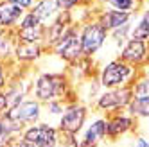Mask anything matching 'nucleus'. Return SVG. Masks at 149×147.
Returning a JSON list of instances; mask_svg holds the SVG:
<instances>
[{
    "mask_svg": "<svg viewBox=\"0 0 149 147\" xmlns=\"http://www.w3.org/2000/svg\"><path fill=\"white\" fill-rule=\"evenodd\" d=\"M6 115L11 120L25 126V124H34L41 113H40V104L36 101H25V102H16Z\"/></svg>",
    "mask_w": 149,
    "mask_h": 147,
    "instance_id": "nucleus-6",
    "label": "nucleus"
},
{
    "mask_svg": "<svg viewBox=\"0 0 149 147\" xmlns=\"http://www.w3.org/2000/svg\"><path fill=\"white\" fill-rule=\"evenodd\" d=\"M49 110H50V113H54V115L63 111V108L59 106V102H56V101H49Z\"/></svg>",
    "mask_w": 149,
    "mask_h": 147,
    "instance_id": "nucleus-25",
    "label": "nucleus"
},
{
    "mask_svg": "<svg viewBox=\"0 0 149 147\" xmlns=\"http://www.w3.org/2000/svg\"><path fill=\"white\" fill-rule=\"evenodd\" d=\"M41 25L40 20L33 15V13H27V15H22V22H20V29H29V27H38Z\"/></svg>",
    "mask_w": 149,
    "mask_h": 147,
    "instance_id": "nucleus-21",
    "label": "nucleus"
},
{
    "mask_svg": "<svg viewBox=\"0 0 149 147\" xmlns=\"http://www.w3.org/2000/svg\"><path fill=\"white\" fill-rule=\"evenodd\" d=\"M104 136H106V120L99 119L86 129V133H84L83 147H95Z\"/></svg>",
    "mask_w": 149,
    "mask_h": 147,
    "instance_id": "nucleus-13",
    "label": "nucleus"
},
{
    "mask_svg": "<svg viewBox=\"0 0 149 147\" xmlns=\"http://www.w3.org/2000/svg\"><path fill=\"white\" fill-rule=\"evenodd\" d=\"M127 106H130V113L131 115L146 119L149 115V97H133Z\"/></svg>",
    "mask_w": 149,
    "mask_h": 147,
    "instance_id": "nucleus-16",
    "label": "nucleus"
},
{
    "mask_svg": "<svg viewBox=\"0 0 149 147\" xmlns=\"http://www.w3.org/2000/svg\"><path fill=\"white\" fill-rule=\"evenodd\" d=\"M79 2V0H56V4L59 9H65V11H68V9H72L74 6H76Z\"/></svg>",
    "mask_w": 149,
    "mask_h": 147,
    "instance_id": "nucleus-23",
    "label": "nucleus"
},
{
    "mask_svg": "<svg viewBox=\"0 0 149 147\" xmlns=\"http://www.w3.org/2000/svg\"><path fill=\"white\" fill-rule=\"evenodd\" d=\"M13 147H36V145H34V144H31V142H27V140H22V142L15 144Z\"/></svg>",
    "mask_w": 149,
    "mask_h": 147,
    "instance_id": "nucleus-29",
    "label": "nucleus"
},
{
    "mask_svg": "<svg viewBox=\"0 0 149 147\" xmlns=\"http://www.w3.org/2000/svg\"><path fill=\"white\" fill-rule=\"evenodd\" d=\"M133 99V90L131 88H120L117 86L115 90H110L102 93L97 101V106L101 110H119L122 106H127L130 101Z\"/></svg>",
    "mask_w": 149,
    "mask_h": 147,
    "instance_id": "nucleus-7",
    "label": "nucleus"
},
{
    "mask_svg": "<svg viewBox=\"0 0 149 147\" xmlns=\"http://www.w3.org/2000/svg\"><path fill=\"white\" fill-rule=\"evenodd\" d=\"M11 136L13 135L0 133V147H11Z\"/></svg>",
    "mask_w": 149,
    "mask_h": 147,
    "instance_id": "nucleus-24",
    "label": "nucleus"
},
{
    "mask_svg": "<svg viewBox=\"0 0 149 147\" xmlns=\"http://www.w3.org/2000/svg\"><path fill=\"white\" fill-rule=\"evenodd\" d=\"M9 106H7V99H6V95L4 93H0V115L4 113V110H7Z\"/></svg>",
    "mask_w": 149,
    "mask_h": 147,
    "instance_id": "nucleus-27",
    "label": "nucleus"
},
{
    "mask_svg": "<svg viewBox=\"0 0 149 147\" xmlns=\"http://www.w3.org/2000/svg\"><path fill=\"white\" fill-rule=\"evenodd\" d=\"M40 56V47L33 41H24L16 47V58L20 61H33Z\"/></svg>",
    "mask_w": 149,
    "mask_h": 147,
    "instance_id": "nucleus-15",
    "label": "nucleus"
},
{
    "mask_svg": "<svg viewBox=\"0 0 149 147\" xmlns=\"http://www.w3.org/2000/svg\"><path fill=\"white\" fill-rule=\"evenodd\" d=\"M130 20H131V13H130V11H119V9H111V11L101 13L99 24H101L106 31H113V29H117V27L127 24Z\"/></svg>",
    "mask_w": 149,
    "mask_h": 147,
    "instance_id": "nucleus-9",
    "label": "nucleus"
},
{
    "mask_svg": "<svg viewBox=\"0 0 149 147\" xmlns=\"http://www.w3.org/2000/svg\"><path fill=\"white\" fill-rule=\"evenodd\" d=\"M61 147H77V142L74 140V135H68V140H63Z\"/></svg>",
    "mask_w": 149,
    "mask_h": 147,
    "instance_id": "nucleus-26",
    "label": "nucleus"
},
{
    "mask_svg": "<svg viewBox=\"0 0 149 147\" xmlns=\"http://www.w3.org/2000/svg\"><path fill=\"white\" fill-rule=\"evenodd\" d=\"M56 54L67 61H74L77 59L83 52H81V40H79V33L77 31H67L63 33L58 40H56Z\"/></svg>",
    "mask_w": 149,
    "mask_h": 147,
    "instance_id": "nucleus-4",
    "label": "nucleus"
},
{
    "mask_svg": "<svg viewBox=\"0 0 149 147\" xmlns=\"http://www.w3.org/2000/svg\"><path fill=\"white\" fill-rule=\"evenodd\" d=\"M9 2H13V4L20 6V7H29L31 4H33V0H9Z\"/></svg>",
    "mask_w": 149,
    "mask_h": 147,
    "instance_id": "nucleus-28",
    "label": "nucleus"
},
{
    "mask_svg": "<svg viewBox=\"0 0 149 147\" xmlns=\"http://www.w3.org/2000/svg\"><path fill=\"white\" fill-rule=\"evenodd\" d=\"M106 38H108V31H106L99 22H93V24H86L83 27L79 40H81V52L84 56H92L95 54L102 45Z\"/></svg>",
    "mask_w": 149,
    "mask_h": 147,
    "instance_id": "nucleus-2",
    "label": "nucleus"
},
{
    "mask_svg": "<svg viewBox=\"0 0 149 147\" xmlns=\"http://www.w3.org/2000/svg\"><path fill=\"white\" fill-rule=\"evenodd\" d=\"M133 126V120L130 117H115L111 122H106V135L110 136H119L130 131Z\"/></svg>",
    "mask_w": 149,
    "mask_h": 147,
    "instance_id": "nucleus-14",
    "label": "nucleus"
},
{
    "mask_svg": "<svg viewBox=\"0 0 149 147\" xmlns=\"http://www.w3.org/2000/svg\"><path fill=\"white\" fill-rule=\"evenodd\" d=\"M24 140L34 144L36 147H56L58 145V131L50 126L36 124L31 126L24 133Z\"/></svg>",
    "mask_w": 149,
    "mask_h": 147,
    "instance_id": "nucleus-5",
    "label": "nucleus"
},
{
    "mask_svg": "<svg viewBox=\"0 0 149 147\" xmlns=\"http://www.w3.org/2000/svg\"><path fill=\"white\" fill-rule=\"evenodd\" d=\"M113 9H119V11H131L135 6V0H106Z\"/></svg>",
    "mask_w": 149,
    "mask_h": 147,
    "instance_id": "nucleus-19",
    "label": "nucleus"
},
{
    "mask_svg": "<svg viewBox=\"0 0 149 147\" xmlns=\"http://www.w3.org/2000/svg\"><path fill=\"white\" fill-rule=\"evenodd\" d=\"M9 52H11V40L0 33V56L6 58L9 56Z\"/></svg>",
    "mask_w": 149,
    "mask_h": 147,
    "instance_id": "nucleus-22",
    "label": "nucleus"
},
{
    "mask_svg": "<svg viewBox=\"0 0 149 147\" xmlns=\"http://www.w3.org/2000/svg\"><path fill=\"white\" fill-rule=\"evenodd\" d=\"M147 36H149L147 13H144V15H142V18H140V22H138V25L135 27V31L131 33V38H133V40H142V41H146V40H147Z\"/></svg>",
    "mask_w": 149,
    "mask_h": 147,
    "instance_id": "nucleus-18",
    "label": "nucleus"
},
{
    "mask_svg": "<svg viewBox=\"0 0 149 147\" xmlns=\"http://www.w3.org/2000/svg\"><path fill=\"white\" fill-rule=\"evenodd\" d=\"M92 2H97V0H92Z\"/></svg>",
    "mask_w": 149,
    "mask_h": 147,
    "instance_id": "nucleus-32",
    "label": "nucleus"
},
{
    "mask_svg": "<svg viewBox=\"0 0 149 147\" xmlns=\"http://www.w3.org/2000/svg\"><path fill=\"white\" fill-rule=\"evenodd\" d=\"M146 59V41L142 40H130L127 45L122 49V61L131 63V65H138Z\"/></svg>",
    "mask_w": 149,
    "mask_h": 147,
    "instance_id": "nucleus-10",
    "label": "nucleus"
},
{
    "mask_svg": "<svg viewBox=\"0 0 149 147\" xmlns=\"http://www.w3.org/2000/svg\"><path fill=\"white\" fill-rule=\"evenodd\" d=\"M84 119H86V110L83 106H74L67 108L65 113L61 115V120H59V128L65 135H76L77 131H81L83 124H84Z\"/></svg>",
    "mask_w": 149,
    "mask_h": 147,
    "instance_id": "nucleus-8",
    "label": "nucleus"
},
{
    "mask_svg": "<svg viewBox=\"0 0 149 147\" xmlns=\"http://www.w3.org/2000/svg\"><path fill=\"white\" fill-rule=\"evenodd\" d=\"M135 147H149V145H147V142H146L144 138H138L136 144H135Z\"/></svg>",
    "mask_w": 149,
    "mask_h": 147,
    "instance_id": "nucleus-31",
    "label": "nucleus"
},
{
    "mask_svg": "<svg viewBox=\"0 0 149 147\" xmlns=\"http://www.w3.org/2000/svg\"><path fill=\"white\" fill-rule=\"evenodd\" d=\"M133 97H149V83H147V79H140L135 85Z\"/></svg>",
    "mask_w": 149,
    "mask_h": 147,
    "instance_id": "nucleus-20",
    "label": "nucleus"
},
{
    "mask_svg": "<svg viewBox=\"0 0 149 147\" xmlns=\"http://www.w3.org/2000/svg\"><path fill=\"white\" fill-rule=\"evenodd\" d=\"M58 9H59V7H58V4H56V0H40L31 13H33V15L40 20V24L43 25V24L50 22V20L58 15Z\"/></svg>",
    "mask_w": 149,
    "mask_h": 147,
    "instance_id": "nucleus-12",
    "label": "nucleus"
},
{
    "mask_svg": "<svg viewBox=\"0 0 149 147\" xmlns=\"http://www.w3.org/2000/svg\"><path fill=\"white\" fill-rule=\"evenodd\" d=\"M65 86H67V81L61 74H43L36 79L34 95L41 102L56 101L59 99V95H63Z\"/></svg>",
    "mask_w": 149,
    "mask_h": 147,
    "instance_id": "nucleus-1",
    "label": "nucleus"
},
{
    "mask_svg": "<svg viewBox=\"0 0 149 147\" xmlns=\"http://www.w3.org/2000/svg\"><path fill=\"white\" fill-rule=\"evenodd\" d=\"M20 38L24 41H33V43H38V40L43 38V27H29V29H20Z\"/></svg>",
    "mask_w": 149,
    "mask_h": 147,
    "instance_id": "nucleus-17",
    "label": "nucleus"
},
{
    "mask_svg": "<svg viewBox=\"0 0 149 147\" xmlns=\"http://www.w3.org/2000/svg\"><path fill=\"white\" fill-rule=\"evenodd\" d=\"M133 76V68L127 67L124 61H111L108 63L101 74V85L104 88H117L124 86L130 77Z\"/></svg>",
    "mask_w": 149,
    "mask_h": 147,
    "instance_id": "nucleus-3",
    "label": "nucleus"
},
{
    "mask_svg": "<svg viewBox=\"0 0 149 147\" xmlns=\"http://www.w3.org/2000/svg\"><path fill=\"white\" fill-rule=\"evenodd\" d=\"M24 15V7L13 2H0V27H13Z\"/></svg>",
    "mask_w": 149,
    "mask_h": 147,
    "instance_id": "nucleus-11",
    "label": "nucleus"
},
{
    "mask_svg": "<svg viewBox=\"0 0 149 147\" xmlns=\"http://www.w3.org/2000/svg\"><path fill=\"white\" fill-rule=\"evenodd\" d=\"M6 85V77H4V68H2V65H0V88H2Z\"/></svg>",
    "mask_w": 149,
    "mask_h": 147,
    "instance_id": "nucleus-30",
    "label": "nucleus"
}]
</instances>
